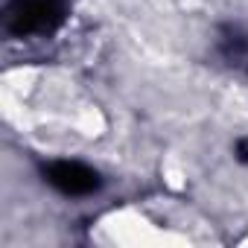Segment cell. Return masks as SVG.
<instances>
[{
    "label": "cell",
    "mask_w": 248,
    "mask_h": 248,
    "mask_svg": "<svg viewBox=\"0 0 248 248\" xmlns=\"http://www.w3.org/2000/svg\"><path fill=\"white\" fill-rule=\"evenodd\" d=\"M88 239L102 248H181L199 242L187 231L164 225L138 204H120L99 213L88 225Z\"/></svg>",
    "instance_id": "1"
},
{
    "label": "cell",
    "mask_w": 248,
    "mask_h": 248,
    "mask_svg": "<svg viewBox=\"0 0 248 248\" xmlns=\"http://www.w3.org/2000/svg\"><path fill=\"white\" fill-rule=\"evenodd\" d=\"M161 175H164V184L172 190V193H181L187 187V170L178 158H167L161 164Z\"/></svg>",
    "instance_id": "2"
},
{
    "label": "cell",
    "mask_w": 248,
    "mask_h": 248,
    "mask_svg": "<svg viewBox=\"0 0 248 248\" xmlns=\"http://www.w3.org/2000/svg\"><path fill=\"white\" fill-rule=\"evenodd\" d=\"M236 245H248V233H245V236H239V239H236Z\"/></svg>",
    "instance_id": "3"
}]
</instances>
